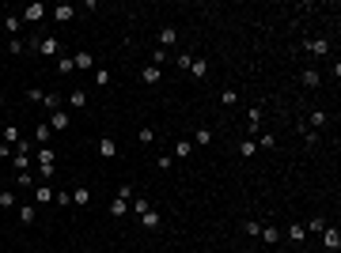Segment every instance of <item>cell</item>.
Returning <instances> with one entry per match:
<instances>
[{
	"mask_svg": "<svg viewBox=\"0 0 341 253\" xmlns=\"http://www.w3.org/2000/svg\"><path fill=\"white\" fill-rule=\"evenodd\" d=\"M53 163H57V151L53 148H38V174H42V178H53Z\"/></svg>",
	"mask_w": 341,
	"mask_h": 253,
	"instance_id": "1",
	"label": "cell"
},
{
	"mask_svg": "<svg viewBox=\"0 0 341 253\" xmlns=\"http://www.w3.org/2000/svg\"><path fill=\"white\" fill-rule=\"evenodd\" d=\"M174 42H178V30L170 27V23H167V27H159V34H156V49H163V53H167Z\"/></svg>",
	"mask_w": 341,
	"mask_h": 253,
	"instance_id": "2",
	"label": "cell"
},
{
	"mask_svg": "<svg viewBox=\"0 0 341 253\" xmlns=\"http://www.w3.org/2000/svg\"><path fill=\"white\" fill-rule=\"evenodd\" d=\"M49 128H53V132H65V128H72L69 110H53V113H49Z\"/></svg>",
	"mask_w": 341,
	"mask_h": 253,
	"instance_id": "3",
	"label": "cell"
},
{
	"mask_svg": "<svg viewBox=\"0 0 341 253\" xmlns=\"http://www.w3.org/2000/svg\"><path fill=\"white\" fill-rule=\"evenodd\" d=\"M326 125H330V113H326V110H311V117H307V128H311V132H322Z\"/></svg>",
	"mask_w": 341,
	"mask_h": 253,
	"instance_id": "4",
	"label": "cell"
},
{
	"mask_svg": "<svg viewBox=\"0 0 341 253\" xmlns=\"http://www.w3.org/2000/svg\"><path fill=\"white\" fill-rule=\"evenodd\" d=\"M322 242H326V250H334V253H338V250H341V231L326 223V231H322Z\"/></svg>",
	"mask_w": 341,
	"mask_h": 253,
	"instance_id": "5",
	"label": "cell"
},
{
	"mask_svg": "<svg viewBox=\"0 0 341 253\" xmlns=\"http://www.w3.org/2000/svg\"><path fill=\"white\" fill-rule=\"evenodd\" d=\"M159 223H163V215H159L156 208H148V211L141 215V227H144V231H159Z\"/></svg>",
	"mask_w": 341,
	"mask_h": 253,
	"instance_id": "6",
	"label": "cell"
},
{
	"mask_svg": "<svg viewBox=\"0 0 341 253\" xmlns=\"http://www.w3.org/2000/svg\"><path fill=\"white\" fill-rule=\"evenodd\" d=\"M303 49L315 53V57H326L330 53V42H326V38H311V42H303Z\"/></svg>",
	"mask_w": 341,
	"mask_h": 253,
	"instance_id": "7",
	"label": "cell"
},
{
	"mask_svg": "<svg viewBox=\"0 0 341 253\" xmlns=\"http://www.w3.org/2000/svg\"><path fill=\"white\" fill-rule=\"evenodd\" d=\"M34 49H38L42 57H57V49H61V45H57V38H38V42H34Z\"/></svg>",
	"mask_w": 341,
	"mask_h": 253,
	"instance_id": "8",
	"label": "cell"
},
{
	"mask_svg": "<svg viewBox=\"0 0 341 253\" xmlns=\"http://www.w3.org/2000/svg\"><path fill=\"white\" fill-rule=\"evenodd\" d=\"M159 80H163V72H159L156 64H144V72H141V84H148V87H156Z\"/></svg>",
	"mask_w": 341,
	"mask_h": 253,
	"instance_id": "9",
	"label": "cell"
},
{
	"mask_svg": "<svg viewBox=\"0 0 341 253\" xmlns=\"http://www.w3.org/2000/svg\"><path fill=\"white\" fill-rule=\"evenodd\" d=\"M299 80H303V87H311V91H315V87L322 84V72H318V68H303V72H299Z\"/></svg>",
	"mask_w": 341,
	"mask_h": 253,
	"instance_id": "10",
	"label": "cell"
},
{
	"mask_svg": "<svg viewBox=\"0 0 341 253\" xmlns=\"http://www.w3.org/2000/svg\"><path fill=\"white\" fill-rule=\"evenodd\" d=\"M190 76H194V80H205V76H209V61H205V57H194V64H190Z\"/></svg>",
	"mask_w": 341,
	"mask_h": 253,
	"instance_id": "11",
	"label": "cell"
},
{
	"mask_svg": "<svg viewBox=\"0 0 341 253\" xmlns=\"http://www.w3.org/2000/svg\"><path fill=\"white\" fill-rule=\"evenodd\" d=\"M42 15H46L42 4H30V8H23V15H19V19H23V23H38Z\"/></svg>",
	"mask_w": 341,
	"mask_h": 253,
	"instance_id": "12",
	"label": "cell"
},
{
	"mask_svg": "<svg viewBox=\"0 0 341 253\" xmlns=\"http://www.w3.org/2000/svg\"><path fill=\"white\" fill-rule=\"evenodd\" d=\"M110 215H114V219H125V215H129V200L114 197V200H110Z\"/></svg>",
	"mask_w": 341,
	"mask_h": 253,
	"instance_id": "13",
	"label": "cell"
},
{
	"mask_svg": "<svg viewBox=\"0 0 341 253\" xmlns=\"http://www.w3.org/2000/svg\"><path fill=\"white\" fill-rule=\"evenodd\" d=\"M15 215H19V223H34V219H38L34 204H19V208H15Z\"/></svg>",
	"mask_w": 341,
	"mask_h": 253,
	"instance_id": "14",
	"label": "cell"
},
{
	"mask_svg": "<svg viewBox=\"0 0 341 253\" xmlns=\"http://www.w3.org/2000/svg\"><path fill=\"white\" fill-rule=\"evenodd\" d=\"M34 200H38V204H53V189H49V185H34Z\"/></svg>",
	"mask_w": 341,
	"mask_h": 253,
	"instance_id": "15",
	"label": "cell"
},
{
	"mask_svg": "<svg viewBox=\"0 0 341 253\" xmlns=\"http://www.w3.org/2000/svg\"><path fill=\"white\" fill-rule=\"evenodd\" d=\"M72 15H76V8H72V4H57V8H53V19H57V23H69Z\"/></svg>",
	"mask_w": 341,
	"mask_h": 253,
	"instance_id": "16",
	"label": "cell"
},
{
	"mask_svg": "<svg viewBox=\"0 0 341 253\" xmlns=\"http://www.w3.org/2000/svg\"><path fill=\"white\" fill-rule=\"evenodd\" d=\"M258 125H262V106H250V113H246V132H258Z\"/></svg>",
	"mask_w": 341,
	"mask_h": 253,
	"instance_id": "17",
	"label": "cell"
},
{
	"mask_svg": "<svg viewBox=\"0 0 341 253\" xmlns=\"http://www.w3.org/2000/svg\"><path fill=\"white\" fill-rule=\"evenodd\" d=\"M99 155H102V159H114V155H118V144H114L110 136H102V140H99Z\"/></svg>",
	"mask_w": 341,
	"mask_h": 253,
	"instance_id": "18",
	"label": "cell"
},
{
	"mask_svg": "<svg viewBox=\"0 0 341 253\" xmlns=\"http://www.w3.org/2000/svg\"><path fill=\"white\" fill-rule=\"evenodd\" d=\"M69 106H72V110H80V106H87V91H84V87H76V91L69 95Z\"/></svg>",
	"mask_w": 341,
	"mask_h": 253,
	"instance_id": "19",
	"label": "cell"
},
{
	"mask_svg": "<svg viewBox=\"0 0 341 253\" xmlns=\"http://www.w3.org/2000/svg\"><path fill=\"white\" fill-rule=\"evenodd\" d=\"M194 155V140H178L174 144V159H190Z\"/></svg>",
	"mask_w": 341,
	"mask_h": 253,
	"instance_id": "20",
	"label": "cell"
},
{
	"mask_svg": "<svg viewBox=\"0 0 341 253\" xmlns=\"http://www.w3.org/2000/svg\"><path fill=\"white\" fill-rule=\"evenodd\" d=\"M72 204H76V208H87V204H91V193H87V189H72Z\"/></svg>",
	"mask_w": 341,
	"mask_h": 253,
	"instance_id": "21",
	"label": "cell"
},
{
	"mask_svg": "<svg viewBox=\"0 0 341 253\" xmlns=\"http://www.w3.org/2000/svg\"><path fill=\"white\" fill-rule=\"evenodd\" d=\"M49 136H53V128H49V121H42V125L34 128V140L42 144V148H46V140H49Z\"/></svg>",
	"mask_w": 341,
	"mask_h": 253,
	"instance_id": "22",
	"label": "cell"
},
{
	"mask_svg": "<svg viewBox=\"0 0 341 253\" xmlns=\"http://www.w3.org/2000/svg\"><path fill=\"white\" fill-rule=\"evenodd\" d=\"M258 238H266L269 246H277V238H281V231H277V227H262V231H258Z\"/></svg>",
	"mask_w": 341,
	"mask_h": 253,
	"instance_id": "23",
	"label": "cell"
},
{
	"mask_svg": "<svg viewBox=\"0 0 341 253\" xmlns=\"http://www.w3.org/2000/svg\"><path fill=\"white\" fill-rule=\"evenodd\" d=\"M19 27H23L19 15H4V30H8V34H19Z\"/></svg>",
	"mask_w": 341,
	"mask_h": 253,
	"instance_id": "24",
	"label": "cell"
},
{
	"mask_svg": "<svg viewBox=\"0 0 341 253\" xmlns=\"http://www.w3.org/2000/svg\"><path fill=\"white\" fill-rule=\"evenodd\" d=\"M288 238H292V242H303V238H307V227H303V223H292V227H288Z\"/></svg>",
	"mask_w": 341,
	"mask_h": 253,
	"instance_id": "25",
	"label": "cell"
},
{
	"mask_svg": "<svg viewBox=\"0 0 341 253\" xmlns=\"http://www.w3.org/2000/svg\"><path fill=\"white\" fill-rule=\"evenodd\" d=\"M19 140H23V132H19L15 125H8V128H4V144H12V148H15Z\"/></svg>",
	"mask_w": 341,
	"mask_h": 253,
	"instance_id": "26",
	"label": "cell"
},
{
	"mask_svg": "<svg viewBox=\"0 0 341 253\" xmlns=\"http://www.w3.org/2000/svg\"><path fill=\"white\" fill-rule=\"evenodd\" d=\"M239 155H243V159H254V155H258V144H254V140H243V144H239Z\"/></svg>",
	"mask_w": 341,
	"mask_h": 253,
	"instance_id": "27",
	"label": "cell"
},
{
	"mask_svg": "<svg viewBox=\"0 0 341 253\" xmlns=\"http://www.w3.org/2000/svg\"><path fill=\"white\" fill-rule=\"evenodd\" d=\"M209 140H213V132H209V128H197V132H194V148H205Z\"/></svg>",
	"mask_w": 341,
	"mask_h": 253,
	"instance_id": "28",
	"label": "cell"
},
{
	"mask_svg": "<svg viewBox=\"0 0 341 253\" xmlns=\"http://www.w3.org/2000/svg\"><path fill=\"white\" fill-rule=\"evenodd\" d=\"M220 102H224V106H235V102H239L235 87H224V91H220Z\"/></svg>",
	"mask_w": 341,
	"mask_h": 253,
	"instance_id": "29",
	"label": "cell"
},
{
	"mask_svg": "<svg viewBox=\"0 0 341 253\" xmlns=\"http://www.w3.org/2000/svg\"><path fill=\"white\" fill-rule=\"evenodd\" d=\"M42 106H46L49 113H53V110H61V95H53V91H49V95L42 99Z\"/></svg>",
	"mask_w": 341,
	"mask_h": 253,
	"instance_id": "30",
	"label": "cell"
},
{
	"mask_svg": "<svg viewBox=\"0 0 341 253\" xmlns=\"http://www.w3.org/2000/svg\"><path fill=\"white\" fill-rule=\"evenodd\" d=\"M307 227V231H315V234H322V231H326V219H322V215H315L311 223H303Z\"/></svg>",
	"mask_w": 341,
	"mask_h": 253,
	"instance_id": "31",
	"label": "cell"
},
{
	"mask_svg": "<svg viewBox=\"0 0 341 253\" xmlns=\"http://www.w3.org/2000/svg\"><path fill=\"white\" fill-rule=\"evenodd\" d=\"M15 185H19V189H34V182H30V170H23V174H15Z\"/></svg>",
	"mask_w": 341,
	"mask_h": 253,
	"instance_id": "32",
	"label": "cell"
},
{
	"mask_svg": "<svg viewBox=\"0 0 341 253\" xmlns=\"http://www.w3.org/2000/svg\"><path fill=\"white\" fill-rule=\"evenodd\" d=\"M72 64H76V68H91V53H76Z\"/></svg>",
	"mask_w": 341,
	"mask_h": 253,
	"instance_id": "33",
	"label": "cell"
},
{
	"mask_svg": "<svg viewBox=\"0 0 341 253\" xmlns=\"http://www.w3.org/2000/svg\"><path fill=\"white\" fill-rule=\"evenodd\" d=\"M0 208H19V200H15V193H0Z\"/></svg>",
	"mask_w": 341,
	"mask_h": 253,
	"instance_id": "34",
	"label": "cell"
},
{
	"mask_svg": "<svg viewBox=\"0 0 341 253\" xmlns=\"http://www.w3.org/2000/svg\"><path fill=\"white\" fill-rule=\"evenodd\" d=\"M137 140H141V144H144V148H148V144L156 140V132H152V128H141V132H137Z\"/></svg>",
	"mask_w": 341,
	"mask_h": 253,
	"instance_id": "35",
	"label": "cell"
},
{
	"mask_svg": "<svg viewBox=\"0 0 341 253\" xmlns=\"http://www.w3.org/2000/svg\"><path fill=\"white\" fill-rule=\"evenodd\" d=\"M57 72L65 76V72H76V64H72V57H61V64H57Z\"/></svg>",
	"mask_w": 341,
	"mask_h": 253,
	"instance_id": "36",
	"label": "cell"
},
{
	"mask_svg": "<svg viewBox=\"0 0 341 253\" xmlns=\"http://www.w3.org/2000/svg\"><path fill=\"white\" fill-rule=\"evenodd\" d=\"M156 167H159V170H170V167H174V155H159Z\"/></svg>",
	"mask_w": 341,
	"mask_h": 253,
	"instance_id": "37",
	"label": "cell"
},
{
	"mask_svg": "<svg viewBox=\"0 0 341 253\" xmlns=\"http://www.w3.org/2000/svg\"><path fill=\"white\" fill-rule=\"evenodd\" d=\"M174 64H178L182 72H190V64H194V57H190V53H178V61H174Z\"/></svg>",
	"mask_w": 341,
	"mask_h": 253,
	"instance_id": "38",
	"label": "cell"
},
{
	"mask_svg": "<svg viewBox=\"0 0 341 253\" xmlns=\"http://www.w3.org/2000/svg\"><path fill=\"white\" fill-rule=\"evenodd\" d=\"M53 204H61V208H69V204H72V193H53Z\"/></svg>",
	"mask_w": 341,
	"mask_h": 253,
	"instance_id": "39",
	"label": "cell"
},
{
	"mask_svg": "<svg viewBox=\"0 0 341 253\" xmlns=\"http://www.w3.org/2000/svg\"><path fill=\"white\" fill-rule=\"evenodd\" d=\"M133 211H137V215H144V211H148V200L137 197V200H133Z\"/></svg>",
	"mask_w": 341,
	"mask_h": 253,
	"instance_id": "40",
	"label": "cell"
},
{
	"mask_svg": "<svg viewBox=\"0 0 341 253\" xmlns=\"http://www.w3.org/2000/svg\"><path fill=\"white\" fill-rule=\"evenodd\" d=\"M95 84H99V87H110V72H95Z\"/></svg>",
	"mask_w": 341,
	"mask_h": 253,
	"instance_id": "41",
	"label": "cell"
},
{
	"mask_svg": "<svg viewBox=\"0 0 341 253\" xmlns=\"http://www.w3.org/2000/svg\"><path fill=\"white\" fill-rule=\"evenodd\" d=\"M27 99H30V102H42V99H46V91H38V87H30V91H27Z\"/></svg>",
	"mask_w": 341,
	"mask_h": 253,
	"instance_id": "42",
	"label": "cell"
},
{
	"mask_svg": "<svg viewBox=\"0 0 341 253\" xmlns=\"http://www.w3.org/2000/svg\"><path fill=\"white\" fill-rule=\"evenodd\" d=\"M243 231H246L250 238H258V231H262V223H243Z\"/></svg>",
	"mask_w": 341,
	"mask_h": 253,
	"instance_id": "43",
	"label": "cell"
},
{
	"mask_svg": "<svg viewBox=\"0 0 341 253\" xmlns=\"http://www.w3.org/2000/svg\"><path fill=\"white\" fill-rule=\"evenodd\" d=\"M254 144H258V148H273V144H277V140H273L269 132H266V136H258V140H254Z\"/></svg>",
	"mask_w": 341,
	"mask_h": 253,
	"instance_id": "44",
	"label": "cell"
},
{
	"mask_svg": "<svg viewBox=\"0 0 341 253\" xmlns=\"http://www.w3.org/2000/svg\"><path fill=\"white\" fill-rule=\"evenodd\" d=\"M12 151H15L12 144H4V140H0V159H12Z\"/></svg>",
	"mask_w": 341,
	"mask_h": 253,
	"instance_id": "45",
	"label": "cell"
},
{
	"mask_svg": "<svg viewBox=\"0 0 341 253\" xmlns=\"http://www.w3.org/2000/svg\"><path fill=\"white\" fill-rule=\"evenodd\" d=\"M0 110H4V99H0Z\"/></svg>",
	"mask_w": 341,
	"mask_h": 253,
	"instance_id": "46",
	"label": "cell"
}]
</instances>
